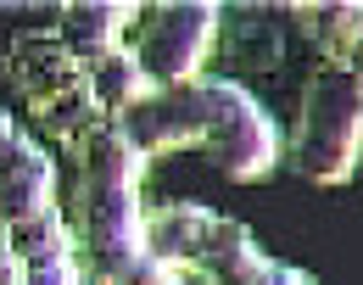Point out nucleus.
I'll return each instance as SVG.
<instances>
[{"label": "nucleus", "mask_w": 363, "mask_h": 285, "mask_svg": "<svg viewBox=\"0 0 363 285\" xmlns=\"http://www.w3.org/2000/svg\"><path fill=\"white\" fill-rule=\"evenodd\" d=\"M358 157H363V79L324 62L302 90L291 162L313 185H347Z\"/></svg>", "instance_id": "f257e3e1"}, {"label": "nucleus", "mask_w": 363, "mask_h": 285, "mask_svg": "<svg viewBox=\"0 0 363 285\" xmlns=\"http://www.w3.org/2000/svg\"><path fill=\"white\" fill-rule=\"evenodd\" d=\"M196 95H201V140L196 151H207V162L235 179V185H252L274 174L279 162V129H274L269 106L252 101L235 79H196Z\"/></svg>", "instance_id": "f03ea898"}, {"label": "nucleus", "mask_w": 363, "mask_h": 285, "mask_svg": "<svg viewBox=\"0 0 363 285\" xmlns=\"http://www.w3.org/2000/svg\"><path fill=\"white\" fill-rule=\"evenodd\" d=\"M73 235L101 285H118L151 257L145 240V207H140L135 185H101V179H79V207H73Z\"/></svg>", "instance_id": "7ed1b4c3"}, {"label": "nucleus", "mask_w": 363, "mask_h": 285, "mask_svg": "<svg viewBox=\"0 0 363 285\" xmlns=\"http://www.w3.org/2000/svg\"><path fill=\"white\" fill-rule=\"evenodd\" d=\"M218 23L224 11L213 0H168V6H151L145 11V28L135 40V56L145 67V79L157 90H174V84H196L207 56L218 45Z\"/></svg>", "instance_id": "20e7f679"}, {"label": "nucleus", "mask_w": 363, "mask_h": 285, "mask_svg": "<svg viewBox=\"0 0 363 285\" xmlns=\"http://www.w3.org/2000/svg\"><path fill=\"white\" fill-rule=\"evenodd\" d=\"M140 157H162V151H190L201 140V95L196 84H174V90H151L140 106H129L123 118H112Z\"/></svg>", "instance_id": "39448f33"}, {"label": "nucleus", "mask_w": 363, "mask_h": 285, "mask_svg": "<svg viewBox=\"0 0 363 285\" xmlns=\"http://www.w3.org/2000/svg\"><path fill=\"white\" fill-rule=\"evenodd\" d=\"M6 79H11V90L23 95L28 112H34V106H45L50 95L73 90L84 79V67L73 62V50L62 45L56 34H17L11 50H6Z\"/></svg>", "instance_id": "423d86ee"}, {"label": "nucleus", "mask_w": 363, "mask_h": 285, "mask_svg": "<svg viewBox=\"0 0 363 285\" xmlns=\"http://www.w3.org/2000/svg\"><path fill=\"white\" fill-rule=\"evenodd\" d=\"M56 207V162H50L28 135L0 151V218L17 224V218H34Z\"/></svg>", "instance_id": "0eeeda50"}, {"label": "nucleus", "mask_w": 363, "mask_h": 285, "mask_svg": "<svg viewBox=\"0 0 363 285\" xmlns=\"http://www.w3.org/2000/svg\"><path fill=\"white\" fill-rule=\"evenodd\" d=\"M213 224H218V213H207V207H196V201H174V207L145 213L151 257H157L168 274H184V269L201 257V246H207V235H213Z\"/></svg>", "instance_id": "6e6552de"}, {"label": "nucleus", "mask_w": 363, "mask_h": 285, "mask_svg": "<svg viewBox=\"0 0 363 285\" xmlns=\"http://www.w3.org/2000/svg\"><path fill=\"white\" fill-rule=\"evenodd\" d=\"M140 17V6H112V0H73L56 11V40L73 50V62L84 67L95 56L118 50V34Z\"/></svg>", "instance_id": "1a4fd4ad"}, {"label": "nucleus", "mask_w": 363, "mask_h": 285, "mask_svg": "<svg viewBox=\"0 0 363 285\" xmlns=\"http://www.w3.org/2000/svg\"><path fill=\"white\" fill-rule=\"evenodd\" d=\"M11 252L23 263V274H56V269H79V235L67 230V218L45 207L34 218H17L11 224Z\"/></svg>", "instance_id": "9d476101"}, {"label": "nucleus", "mask_w": 363, "mask_h": 285, "mask_svg": "<svg viewBox=\"0 0 363 285\" xmlns=\"http://www.w3.org/2000/svg\"><path fill=\"white\" fill-rule=\"evenodd\" d=\"M73 162H79V179H101V185H135L145 179V157H140L129 135L106 118V123H95L84 140L73 145Z\"/></svg>", "instance_id": "9b49d317"}, {"label": "nucleus", "mask_w": 363, "mask_h": 285, "mask_svg": "<svg viewBox=\"0 0 363 285\" xmlns=\"http://www.w3.org/2000/svg\"><path fill=\"white\" fill-rule=\"evenodd\" d=\"M84 84H90L95 106L106 112V118H123L129 106H140L145 95L157 90L151 79H145V67H140L135 50H106V56H95V62H84Z\"/></svg>", "instance_id": "f8f14e48"}, {"label": "nucleus", "mask_w": 363, "mask_h": 285, "mask_svg": "<svg viewBox=\"0 0 363 285\" xmlns=\"http://www.w3.org/2000/svg\"><path fill=\"white\" fill-rule=\"evenodd\" d=\"M296 23L308 28V40L324 50V62L330 67H341L347 62V50L358 45L363 34V0H324V6H302L296 11Z\"/></svg>", "instance_id": "ddd939ff"}, {"label": "nucleus", "mask_w": 363, "mask_h": 285, "mask_svg": "<svg viewBox=\"0 0 363 285\" xmlns=\"http://www.w3.org/2000/svg\"><path fill=\"white\" fill-rule=\"evenodd\" d=\"M34 118L45 123L56 140H67V145H79L84 135H90L95 123H106V112L95 106V95H90V84L79 79L73 90H62V95H50L45 106H34Z\"/></svg>", "instance_id": "4468645a"}, {"label": "nucleus", "mask_w": 363, "mask_h": 285, "mask_svg": "<svg viewBox=\"0 0 363 285\" xmlns=\"http://www.w3.org/2000/svg\"><path fill=\"white\" fill-rule=\"evenodd\" d=\"M229 285H318L308 269H291V263H274V257H263V263H252L240 280H229Z\"/></svg>", "instance_id": "2eb2a0df"}, {"label": "nucleus", "mask_w": 363, "mask_h": 285, "mask_svg": "<svg viewBox=\"0 0 363 285\" xmlns=\"http://www.w3.org/2000/svg\"><path fill=\"white\" fill-rule=\"evenodd\" d=\"M118 285H184V280H179V274H168V269H162L157 257H145V263H140L135 274H123Z\"/></svg>", "instance_id": "dca6fc26"}, {"label": "nucleus", "mask_w": 363, "mask_h": 285, "mask_svg": "<svg viewBox=\"0 0 363 285\" xmlns=\"http://www.w3.org/2000/svg\"><path fill=\"white\" fill-rule=\"evenodd\" d=\"M17 280H23V263L11 252V224L0 218V285H17Z\"/></svg>", "instance_id": "f3484780"}, {"label": "nucleus", "mask_w": 363, "mask_h": 285, "mask_svg": "<svg viewBox=\"0 0 363 285\" xmlns=\"http://www.w3.org/2000/svg\"><path fill=\"white\" fill-rule=\"evenodd\" d=\"M17 285H84L79 269H56V274H23Z\"/></svg>", "instance_id": "a211bd4d"}, {"label": "nucleus", "mask_w": 363, "mask_h": 285, "mask_svg": "<svg viewBox=\"0 0 363 285\" xmlns=\"http://www.w3.org/2000/svg\"><path fill=\"white\" fill-rule=\"evenodd\" d=\"M341 67H347V73H358V79H363V34H358V45L347 50V62H341Z\"/></svg>", "instance_id": "6ab92c4d"}]
</instances>
